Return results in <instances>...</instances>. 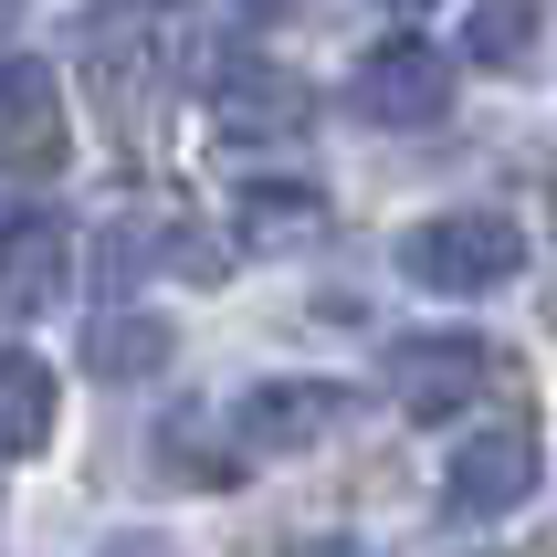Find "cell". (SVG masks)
<instances>
[{
    "mask_svg": "<svg viewBox=\"0 0 557 557\" xmlns=\"http://www.w3.org/2000/svg\"><path fill=\"white\" fill-rule=\"evenodd\" d=\"M400 274L421 295H505L527 274V232L505 211H432L400 232Z\"/></svg>",
    "mask_w": 557,
    "mask_h": 557,
    "instance_id": "cell-1",
    "label": "cell"
},
{
    "mask_svg": "<svg viewBox=\"0 0 557 557\" xmlns=\"http://www.w3.org/2000/svg\"><path fill=\"white\" fill-rule=\"evenodd\" d=\"M389 400L410 410V421H453V410L495 379V347L463 337V326H410V337H389Z\"/></svg>",
    "mask_w": 557,
    "mask_h": 557,
    "instance_id": "cell-2",
    "label": "cell"
},
{
    "mask_svg": "<svg viewBox=\"0 0 557 557\" xmlns=\"http://www.w3.org/2000/svg\"><path fill=\"white\" fill-rule=\"evenodd\" d=\"M442 106H453V63L410 32L358 53V74H347V116H369V126H432Z\"/></svg>",
    "mask_w": 557,
    "mask_h": 557,
    "instance_id": "cell-3",
    "label": "cell"
},
{
    "mask_svg": "<svg viewBox=\"0 0 557 557\" xmlns=\"http://www.w3.org/2000/svg\"><path fill=\"white\" fill-rule=\"evenodd\" d=\"M358 410V389H337V379H263V389H243V410H232V442L243 453H306V442H326Z\"/></svg>",
    "mask_w": 557,
    "mask_h": 557,
    "instance_id": "cell-4",
    "label": "cell"
},
{
    "mask_svg": "<svg viewBox=\"0 0 557 557\" xmlns=\"http://www.w3.org/2000/svg\"><path fill=\"white\" fill-rule=\"evenodd\" d=\"M74 284V232L53 211H11L0 221V326L53 315V295Z\"/></svg>",
    "mask_w": 557,
    "mask_h": 557,
    "instance_id": "cell-5",
    "label": "cell"
},
{
    "mask_svg": "<svg viewBox=\"0 0 557 557\" xmlns=\"http://www.w3.org/2000/svg\"><path fill=\"white\" fill-rule=\"evenodd\" d=\"M536 495V432H473L453 442V463H442V505L453 516H516V505Z\"/></svg>",
    "mask_w": 557,
    "mask_h": 557,
    "instance_id": "cell-6",
    "label": "cell"
},
{
    "mask_svg": "<svg viewBox=\"0 0 557 557\" xmlns=\"http://www.w3.org/2000/svg\"><path fill=\"white\" fill-rule=\"evenodd\" d=\"M0 169H63V95L32 53H0Z\"/></svg>",
    "mask_w": 557,
    "mask_h": 557,
    "instance_id": "cell-7",
    "label": "cell"
},
{
    "mask_svg": "<svg viewBox=\"0 0 557 557\" xmlns=\"http://www.w3.org/2000/svg\"><path fill=\"white\" fill-rule=\"evenodd\" d=\"M63 421V389L42 358H22V347H0V463H22V453H42Z\"/></svg>",
    "mask_w": 557,
    "mask_h": 557,
    "instance_id": "cell-8",
    "label": "cell"
},
{
    "mask_svg": "<svg viewBox=\"0 0 557 557\" xmlns=\"http://www.w3.org/2000/svg\"><path fill=\"white\" fill-rule=\"evenodd\" d=\"M211 116L221 126H295V116H306V95H295V74H274V63L221 53L211 63Z\"/></svg>",
    "mask_w": 557,
    "mask_h": 557,
    "instance_id": "cell-9",
    "label": "cell"
},
{
    "mask_svg": "<svg viewBox=\"0 0 557 557\" xmlns=\"http://www.w3.org/2000/svg\"><path fill=\"white\" fill-rule=\"evenodd\" d=\"M85 369L95 379H158L169 369V326H158V315H95V337H85Z\"/></svg>",
    "mask_w": 557,
    "mask_h": 557,
    "instance_id": "cell-10",
    "label": "cell"
},
{
    "mask_svg": "<svg viewBox=\"0 0 557 557\" xmlns=\"http://www.w3.org/2000/svg\"><path fill=\"white\" fill-rule=\"evenodd\" d=\"M306 232H326V200L306 180H252L243 189V243H306Z\"/></svg>",
    "mask_w": 557,
    "mask_h": 557,
    "instance_id": "cell-11",
    "label": "cell"
},
{
    "mask_svg": "<svg viewBox=\"0 0 557 557\" xmlns=\"http://www.w3.org/2000/svg\"><path fill=\"white\" fill-rule=\"evenodd\" d=\"M527 42H536V0H484V11L463 22V53L473 63H516Z\"/></svg>",
    "mask_w": 557,
    "mask_h": 557,
    "instance_id": "cell-12",
    "label": "cell"
},
{
    "mask_svg": "<svg viewBox=\"0 0 557 557\" xmlns=\"http://www.w3.org/2000/svg\"><path fill=\"white\" fill-rule=\"evenodd\" d=\"M284 557H369L358 536H306V547H284Z\"/></svg>",
    "mask_w": 557,
    "mask_h": 557,
    "instance_id": "cell-13",
    "label": "cell"
},
{
    "mask_svg": "<svg viewBox=\"0 0 557 557\" xmlns=\"http://www.w3.org/2000/svg\"><path fill=\"white\" fill-rule=\"evenodd\" d=\"M95 557H180V547H158V536H116V547H95Z\"/></svg>",
    "mask_w": 557,
    "mask_h": 557,
    "instance_id": "cell-14",
    "label": "cell"
},
{
    "mask_svg": "<svg viewBox=\"0 0 557 557\" xmlns=\"http://www.w3.org/2000/svg\"><path fill=\"white\" fill-rule=\"evenodd\" d=\"M400 11H421V0H400Z\"/></svg>",
    "mask_w": 557,
    "mask_h": 557,
    "instance_id": "cell-15",
    "label": "cell"
},
{
    "mask_svg": "<svg viewBox=\"0 0 557 557\" xmlns=\"http://www.w3.org/2000/svg\"><path fill=\"white\" fill-rule=\"evenodd\" d=\"M0 11H11V0H0Z\"/></svg>",
    "mask_w": 557,
    "mask_h": 557,
    "instance_id": "cell-16",
    "label": "cell"
}]
</instances>
